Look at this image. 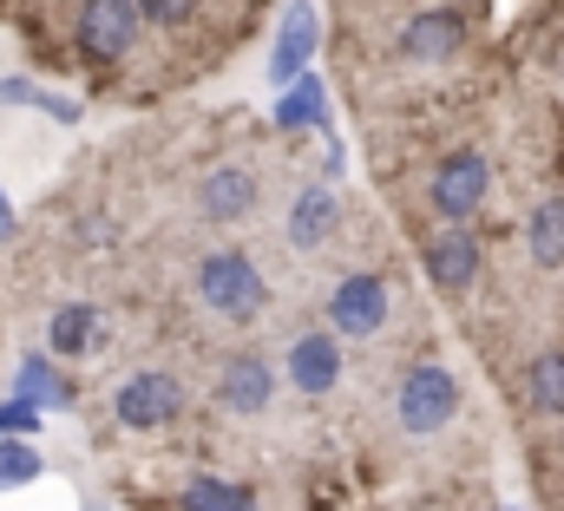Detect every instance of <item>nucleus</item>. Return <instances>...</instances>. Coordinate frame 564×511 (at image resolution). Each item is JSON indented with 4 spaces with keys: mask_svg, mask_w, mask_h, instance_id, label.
Listing matches in <instances>:
<instances>
[{
    "mask_svg": "<svg viewBox=\"0 0 564 511\" xmlns=\"http://www.w3.org/2000/svg\"><path fill=\"white\" fill-rule=\"evenodd\" d=\"M459 413H466V387L459 374L440 361V348H414L401 368H394V381H388V420H394V433L401 439H446L453 426H459Z\"/></svg>",
    "mask_w": 564,
    "mask_h": 511,
    "instance_id": "f257e3e1",
    "label": "nucleus"
},
{
    "mask_svg": "<svg viewBox=\"0 0 564 511\" xmlns=\"http://www.w3.org/2000/svg\"><path fill=\"white\" fill-rule=\"evenodd\" d=\"M499 197V171H492V151L479 138H459V144H440L421 171V210L426 224H479ZM421 230V224H414Z\"/></svg>",
    "mask_w": 564,
    "mask_h": 511,
    "instance_id": "f03ea898",
    "label": "nucleus"
},
{
    "mask_svg": "<svg viewBox=\"0 0 564 511\" xmlns=\"http://www.w3.org/2000/svg\"><path fill=\"white\" fill-rule=\"evenodd\" d=\"M191 302L210 315V322H230V328H250L263 322L270 308V269L243 243H217L191 262Z\"/></svg>",
    "mask_w": 564,
    "mask_h": 511,
    "instance_id": "7ed1b4c3",
    "label": "nucleus"
},
{
    "mask_svg": "<svg viewBox=\"0 0 564 511\" xmlns=\"http://www.w3.org/2000/svg\"><path fill=\"white\" fill-rule=\"evenodd\" d=\"M486 256L492 243L479 237V224H433V230H414V262H421L426 289L446 302V308H466L486 282Z\"/></svg>",
    "mask_w": 564,
    "mask_h": 511,
    "instance_id": "20e7f679",
    "label": "nucleus"
},
{
    "mask_svg": "<svg viewBox=\"0 0 564 511\" xmlns=\"http://www.w3.org/2000/svg\"><path fill=\"white\" fill-rule=\"evenodd\" d=\"M276 387H282V368L257 341H243V348L217 355V368H210V413L237 420V426H257V420L276 413Z\"/></svg>",
    "mask_w": 564,
    "mask_h": 511,
    "instance_id": "39448f33",
    "label": "nucleus"
},
{
    "mask_svg": "<svg viewBox=\"0 0 564 511\" xmlns=\"http://www.w3.org/2000/svg\"><path fill=\"white\" fill-rule=\"evenodd\" d=\"M394 282L381 275V269H368V262H355V269H341L335 275V289L322 295V322L341 335V341H375V335H388V322H394Z\"/></svg>",
    "mask_w": 564,
    "mask_h": 511,
    "instance_id": "423d86ee",
    "label": "nucleus"
},
{
    "mask_svg": "<svg viewBox=\"0 0 564 511\" xmlns=\"http://www.w3.org/2000/svg\"><path fill=\"white\" fill-rule=\"evenodd\" d=\"M263 171L250 164V157H217V164H204V177L191 184V210H197V224H210V230H243V224H257L263 217Z\"/></svg>",
    "mask_w": 564,
    "mask_h": 511,
    "instance_id": "0eeeda50",
    "label": "nucleus"
},
{
    "mask_svg": "<svg viewBox=\"0 0 564 511\" xmlns=\"http://www.w3.org/2000/svg\"><path fill=\"white\" fill-rule=\"evenodd\" d=\"M282 381L295 400H335L341 387H348V341L328 328V322H302L295 335H289V348H282Z\"/></svg>",
    "mask_w": 564,
    "mask_h": 511,
    "instance_id": "6e6552de",
    "label": "nucleus"
},
{
    "mask_svg": "<svg viewBox=\"0 0 564 511\" xmlns=\"http://www.w3.org/2000/svg\"><path fill=\"white\" fill-rule=\"evenodd\" d=\"M139 46H144L139 0H79V7H73V53H79L93 73L126 66Z\"/></svg>",
    "mask_w": 564,
    "mask_h": 511,
    "instance_id": "1a4fd4ad",
    "label": "nucleus"
},
{
    "mask_svg": "<svg viewBox=\"0 0 564 511\" xmlns=\"http://www.w3.org/2000/svg\"><path fill=\"white\" fill-rule=\"evenodd\" d=\"M184 413H191V387L171 368H139L112 387V426H126V433H144V439L171 433Z\"/></svg>",
    "mask_w": 564,
    "mask_h": 511,
    "instance_id": "9d476101",
    "label": "nucleus"
},
{
    "mask_svg": "<svg viewBox=\"0 0 564 511\" xmlns=\"http://www.w3.org/2000/svg\"><path fill=\"white\" fill-rule=\"evenodd\" d=\"M512 393V413L525 426H564V341H532L512 374H499Z\"/></svg>",
    "mask_w": 564,
    "mask_h": 511,
    "instance_id": "9b49d317",
    "label": "nucleus"
},
{
    "mask_svg": "<svg viewBox=\"0 0 564 511\" xmlns=\"http://www.w3.org/2000/svg\"><path fill=\"white\" fill-rule=\"evenodd\" d=\"M348 230V204L328 177H302L289 210H282V250L289 256H322L328 243H341Z\"/></svg>",
    "mask_w": 564,
    "mask_h": 511,
    "instance_id": "f8f14e48",
    "label": "nucleus"
},
{
    "mask_svg": "<svg viewBox=\"0 0 564 511\" xmlns=\"http://www.w3.org/2000/svg\"><path fill=\"white\" fill-rule=\"evenodd\" d=\"M322 40H328V13H322V0H289L276 20V40H270V59H263V79L270 86H289V79H302L308 66H315V53H322Z\"/></svg>",
    "mask_w": 564,
    "mask_h": 511,
    "instance_id": "ddd939ff",
    "label": "nucleus"
},
{
    "mask_svg": "<svg viewBox=\"0 0 564 511\" xmlns=\"http://www.w3.org/2000/svg\"><path fill=\"white\" fill-rule=\"evenodd\" d=\"M519 256L539 275H564V184H545L519 217Z\"/></svg>",
    "mask_w": 564,
    "mask_h": 511,
    "instance_id": "4468645a",
    "label": "nucleus"
},
{
    "mask_svg": "<svg viewBox=\"0 0 564 511\" xmlns=\"http://www.w3.org/2000/svg\"><path fill=\"white\" fill-rule=\"evenodd\" d=\"M270 131L276 138H322V131H335V106H328V79L322 73H302V79H289L276 93V112H270Z\"/></svg>",
    "mask_w": 564,
    "mask_h": 511,
    "instance_id": "2eb2a0df",
    "label": "nucleus"
},
{
    "mask_svg": "<svg viewBox=\"0 0 564 511\" xmlns=\"http://www.w3.org/2000/svg\"><path fill=\"white\" fill-rule=\"evenodd\" d=\"M46 355L53 361H93V355H106V315H99V302H59L53 315H46Z\"/></svg>",
    "mask_w": 564,
    "mask_h": 511,
    "instance_id": "dca6fc26",
    "label": "nucleus"
},
{
    "mask_svg": "<svg viewBox=\"0 0 564 511\" xmlns=\"http://www.w3.org/2000/svg\"><path fill=\"white\" fill-rule=\"evenodd\" d=\"M171 511H263V492L243 472H191L177 486Z\"/></svg>",
    "mask_w": 564,
    "mask_h": 511,
    "instance_id": "f3484780",
    "label": "nucleus"
},
{
    "mask_svg": "<svg viewBox=\"0 0 564 511\" xmlns=\"http://www.w3.org/2000/svg\"><path fill=\"white\" fill-rule=\"evenodd\" d=\"M13 393H20V400H33L40 413H46V406H73V400H79V393H73V374H66L46 348H40V355H20Z\"/></svg>",
    "mask_w": 564,
    "mask_h": 511,
    "instance_id": "a211bd4d",
    "label": "nucleus"
},
{
    "mask_svg": "<svg viewBox=\"0 0 564 511\" xmlns=\"http://www.w3.org/2000/svg\"><path fill=\"white\" fill-rule=\"evenodd\" d=\"M204 7L210 0H139V20H144V33L184 40V33H204Z\"/></svg>",
    "mask_w": 564,
    "mask_h": 511,
    "instance_id": "6ab92c4d",
    "label": "nucleus"
},
{
    "mask_svg": "<svg viewBox=\"0 0 564 511\" xmlns=\"http://www.w3.org/2000/svg\"><path fill=\"white\" fill-rule=\"evenodd\" d=\"M40 472H46V453H40L33 439H20V433H0V492L33 486Z\"/></svg>",
    "mask_w": 564,
    "mask_h": 511,
    "instance_id": "aec40b11",
    "label": "nucleus"
},
{
    "mask_svg": "<svg viewBox=\"0 0 564 511\" xmlns=\"http://www.w3.org/2000/svg\"><path fill=\"white\" fill-rule=\"evenodd\" d=\"M40 420H46V413H40L33 400H20V393H13V400H0V433H20V439H33V433H40Z\"/></svg>",
    "mask_w": 564,
    "mask_h": 511,
    "instance_id": "412c9836",
    "label": "nucleus"
},
{
    "mask_svg": "<svg viewBox=\"0 0 564 511\" xmlns=\"http://www.w3.org/2000/svg\"><path fill=\"white\" fill-rule=\"evenodd\" d=\"M539 66L552 73V86H558V99H564V26L545 40V53H539Z\"/></svg>",
    "mask_w": 564,
    "mask_h": 511,
    "instance_id": "4be33fe9",
    "label": "nucleus"
},
{
    "mask_svg": "<svg viewBox=\"0 0 564 511\" xmlns=\"http://www.w3.org/2000/svg\"><path fill=\"white\" fill-rule=\"evenodd\" d=\"M33 99H40V86H33V79H20V73H13V79H0V106H33Z\"/></svg>",
    "mask_w": 564,
    "mask_h": 511,
    "instance_id": "5701e85b",
    "label": "nucleus"
},
{
    "mask_svg": "<svg viewBox=\"0 0 564 511\" xmlns=\"http://www.w3.org/2000/svg\"><path fill=\"white\" fill-rule=\"evenodd\" d=\"M13 237V210H7V197H0V243Z\"/></svg>",
    "mask_w": 564,
    "mask_h": 511,
    "instance_id": "b1692460",
    "label": "nucleus"
},
{
    "mask_svg": "<svg viewBox=\"0 0 564 511\" xmlns=\"http://www.w3.org/2000/svg\"><path fill=\"white\" fill-rule=\"evenodd\" d=\"M492 511H525V505H492Z\"/></svg>",
    "mask_w": 564,
    "mask_h": 511,
    "instance_id": "393cba45",
    "label": "nucleus"
},
{
    "mask_svg": "<svg viewBox=\"0 0 564 511\" xmlns=\"http://www.w3.org/2000/svg\"><path fill=\"white\" fill-rule=\"evenodd\" d=\"M93 511H106V505H93Z\"/></svg>",
    "mask_w": 564,
    "mask_h": 511,
    "instance_id": "a878e982",
    "label": "nucleus"
}]
</instances>
